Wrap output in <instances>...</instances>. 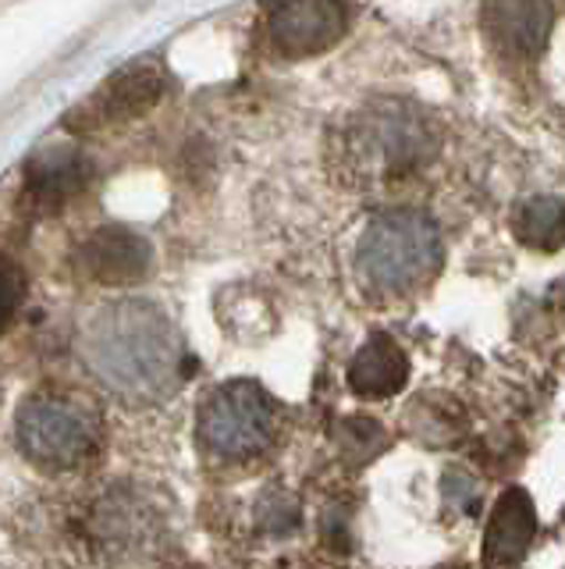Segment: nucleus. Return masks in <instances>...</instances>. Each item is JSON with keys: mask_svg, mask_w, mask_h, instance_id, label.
Here are the masks:
<instances>
[{"mask_svg": "<svg viewBox=\"0 0 565 569\" xmlns=\"http://www.w3.org/2000/svg\"><path fill=\"white\" fill-rule=\"evenodd\" d=\"M537 538V509L523 488H508L491 509L484 533V566L487 569H519L529 545Z\"/></svg>", "mask_w": 565, "mask_h": 569, "instance_id": "obj_7", "label": "nucleus"}, {"mask_svg": "<svg viewBox=\"0 0 565 569\" xmlns=\"http://www.w3.org/2000/svg\"><path fill=\"white\" fill-rule=\"evenodd\" d=\"M79 352L85 367L125 402L164 399L182 370L179 335L150 302L100 307L82 325Z\"/></svg>", "mask_w": 565, "mask_h": 569, "instance_id": "obj_1", "label": "nucleus"}, {"mask_svg": "<svg viewBox=\"0 0 565 569\" xmlns=\"http://www.w3.org/2000/svg\"><path fill=\"white\" fill-rule=\"evenodd\" d=\"M19 441L32 462L47 470H68L93 452V420L64 399H29L19 413Z\"/></svg>", "mask_w": 565, "mask_h": 569, "instance_id": "obj_5", "label": "nucleus"}, {"mask_svg": "<svg viewBox=\"0 0 565 569\" xmlns=\"http://www.w3.org/2000/svg\"><path fill=\"white\" fill-rule=\"evenodd\" d=\"M445 260L437 224L420 210H384L363 231L356 271L366 289L381 296H405L427 284Z\"/></svg>", "mask_w": 565, "mask_h": 569, "instance_id": "obj_2", "label": "nucleus"}, {"mask_svg": "<svg viewBox=\"0 0 565 569\" xmlns=\"http://www.w3.org/2000/svg\"><path fill=\"white\" fill-rule=\"evenodd\" d=\"M164 97V71L153 64H132L125 71H118L114 79H108V86L100 89V114L103 118H132L143 114L150 107Z\"/></svg>", "mask_w": 565, "mask_h": 569, "instance_id": "obj_11", "label": "nucleus"}, {"mask_svg": "<svg viewBox=\"0 0 565 569\" xmlns=\"http://www.w3.org/2000/svg\"><path fill=\"white\" fill-rule=\"evenodd\" d=\"M22 299V278L14 267L0 263V331L8 328V320L14 317V307H19Z\"/></svg>", "mask_w": 565, "mask_h": 569, "instance_id": "obj_16", "label": "nucleus"}, {"mask_svg": "<svg viewBox=\"0 0 565 569\" xmlns=\"http://www.w3.org/2000/svg\"><path fill=\"white\" fill-rule=\"evenodd\" d=\"M260 523H263V530L285 533V530H292L299 523V509L285 495H268L260 502Z\"/></svg>", "mask_w": 565, "mask_h": 569, "instance_id": "obj_15", "label": "nucleus"}, {"mask_svg": "<svg viewBox=\"0 0 565 569\" xmlns=\"http://www.w3.org/2000/svg\"><path fill=\"white\" fill-rule=\"evenodd\" d=\"M339 445H342L345 459H352V462H370L387 445V435H384V427L377 420L352 417V420L342 423Z\"/></svg>", "mask_w": 565, "mask_h": 569, "instance_id": "obj_14", "label": "nucleus"}, {"mask_svg": "<svg viewBox=\"0 0 565 569\" xmlns=\"http://www.w3.org/2000/svg\"><path fill=\"white\" fill-rule=\"evenodd\" d=\"M410 381V356L387 335H370L349 363V388L360 399H392Z\"/></svg>", "mask_w": 565, "mask_h": 569, "instance_id": "obj_9", "label": "nucleus"}, {"mask_svg": "<svg viewBox=\"0 0 565 569\" xmlns=\"http://www.w3.org/2000/svg\"><path fill=\"white\" fill-rule=\"evenodd\" d=\"M274 402L253 381H228L200 406V441L221 459H245L274 441Z\"/></svg>", "mask_w": 565, "mask_h": 569, "instance_id": "obj_4", "label": "nucleus"}, {"mask_svg": "<svg viewBox=\"0 0 565 569\" xmlns=\"http://www.w3.org/2000/svg\"><path fill=\"white\" fill-rule=\"evenodd\" d=\"M552 8L547 4H487L484 29L502 53L512 58H537L552 32Z\"/></svg>", "mask_w": 565, "mask_h": 569, "instance_id": "obj_10", "label": "nucleus"}, {"mask_svg": "<svg viewBox=\"0 0 565 569\" xmlns=\"http://www.w3.org/2000/svg\"><path fill=\"white\" fill-rule=\"evenodd\" d=\"M437 150V132L420 107L387 100L366 107L352 129V153L366 174L395 178L423 168Z\"/></svg>", "mask_w": 565, "mask_h": 569, "instance_id": "obj_3", "label": "nucleus"}, {"mask_svg": "<svg viewBox=\"0 0 565 569\" xmlns=\"http://www.w3.org/2000/svg\"><path fill=\"white\" fill-rule=\"evenodd\" d=\"M445 495H448V502L455 498V502H466L470 506H476V485L466 477V473H448V480H445Z\"/></svg>", "mask_w": 565, "mask_h": 569, "instance_id": "obj_17", "label": "nucleus"}, {"mask_svg": "<svg viewBox=\"0 0 565 569\" xmlns=\"http://www.w3.org/2000/svg\"><path fill=\"white\" fill-rule=\"evenodd\" d=\"M82 271L100 284H129L139 281L150 267V242L129 228H100L79 249Z\"/></svg>", "mask_w": 565, "mask_h": 569, "instance_id": "obj_8", "label": "nucleus"}, {"mask_svg": "<svg viewBox=\"0 0 565 569\" xmlns=\"http://www.w3.org/2000/svg\"><path fill=\"white\" fill-rule=\"evenodd\" d=\"M85 174H90V168L75 150H47L29 164L26 186L32 200H40L43 207H58L82 189Z\"/></svg>", "mask_w": 565, "mask_h": 569, "instance_id": "obj_12", "label": "nucleus"}, {"mask_svg": "<svg viewBox=\"0 0 565 569\" xmlns=\"http://www.w3.org/2000/svg\"><path fill=\"white\" fill-rule=\"evenodd\" d=\"M512 236L541 253H558L565 246V200L558 196H529L512 213Z\"/></svg>", "mask_w": 565, "mask_h": 569, "instance_id": "obj_13", "label": "nucleus"}, {"mask_svg": "<svg viewBox=\"0 0 565 569\" xmlns=\"http://www.w3.org/2000/svg\"><path fill=\"white\" fill-rule=\"evenodd\" d=\"M271 43L285 58H313L334 47L345 32V8L331 0H303V4H274L268 11Z\"/></svg>", "mask_w": 565, "mask_h": 569, "instance_id": "obj_6", "label": "nucleus"}]
</instances>
